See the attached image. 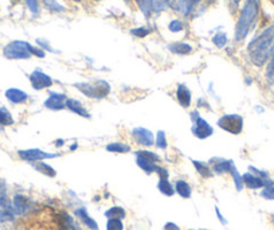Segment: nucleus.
Masks as SVG:
<instances>
[{
  "instance_id": "f257e3e1",
  "label": "nucleus",
  "mask_w": 274,
  "mask_h": 230,
  "mask_svg": "<svg viewBox=\"0 0 274 230\" xmlns=\"http://www.w3.org/2000/svg\"><path fill=\"white\" fill-rule=\"evenodd\" d=\"M247 53L256 66H263L274 53V26H269L254 38L247 47Z\"/></svg>"
},
{
  "instance_id": "f03ea898",
  "label": "nucleus",
  "mask_w": 274,
  "mask_h": 230,
  "mask_svg": "<svg viewBox=\"0 0 274 230\" xmlns=\"http://www.w3.org/2000/svg\"><path fill=\"white\" fill-rule=\"evenodd\" d=\"M258 15V1L257 0H246L245 6L242 8L241 15L237 23V28H235V39L242 40L246 38L249 34L250 28L256 22Z\"/></svg>"
},
{
  "instance_id": "7ed1b4c3",
  "label": "nucleus",
  "mask_w": 274,
  "mask_h": 230,
  "mask_svg": "<svg viewBox=\"0 0 274 230\" xmlns=\"http://www.w3.org/2000/svg\"><path fill=\"white\" fill-rule=\"evenodd\" d=\"M3 54L8 59H28L31 56L45 57V51L34 47L24 40H14L4 47Z\"/></svg>"
},
{
  "instance_id": "20e7f679",
  "label": "nucleus",
  "mask_w": 274,
  "mask_h": 230,
  "mask_svg": "<svg viewBox=\"0 0 274 230\" xmlns=\"http://www.w3.org/2000/svg\"><path fill=\"white\" fill-rule=\"evenodd\" d=\"M31 230H63L62 229L61 218L56 215L53 210L46 209L42 211H38L35 214L34 224L31 226Z\"/></svg>"
},
{
  "instance_id": "39448f33",
  "label": "nucleus",
  "mask_w": 274,
  "mask_h": 230,
  "mask_svg": "<svg viewBox=\"0 0 274 230\" xmlns=\"http://www.w3.org/2000/svg\"><path fill=\"white\" fill-rule=\"evenodd\" d=\"M75 88L90 98H104L110 92V86L105 81H95L94 84H75Z\"/></svg>"
},
{
  "instance_id": "423d86ee",
  "label": "nucleus",
  "mask_w": 274,
  "mask_h": 230,
  "mask_svg": "<svg viewBox=\"0 0 274 230\" xmlns=\"http://www.w3.org/2000/svg\"><path fill=\"white\" fill-rule=\"evenodd\" d=\"M156 162H160V156L155 152L144 151V150L136 152V163L143 171H146V174H152L156 171L159 167Z\"/></svg>"
},
{
  "instance_id": "0eeeda50",
  "label": "nucleus",
  "mask_w": 274,
  "mask_h": 230,
  "mask_svg": "<svg viewBox=\"0 0 274 230\" xmlns=\"http://www.w3.org/2000/svg\"><path fill=\"white\" fill-rule=\"evenodd\" d=\"M218 125L229 134L238 135L243 128V118L239 115H226L219 118Z\"/></svg>"
},
{
  "instance_id": "6e6552de",
  "label": "nucleus",
  "mask_w": 274,
  "mask_h": 230,
  "mask_svg": "<svg viewBox=\"0 0 274 230\" xmlns=\"http://www.w3.org/2000/svg\"><path fill=\"white\" fill-rule=\"evenodd\" d=\"M19 157L24 160V162H42L43 159H51V157H56L58 153H49V152L42 151L38 148H33V150H19L18 151Z\"/></svg>"
},
{
  "instance_id": "1a4fd4ad",
  "label": "nucleus",
  "mask_w": 274,
  "mask_h": 230,
  "mask_svg": "<svg viewBox=\"0 0 274 230\" xmlns=\"http://www.w3.org/2000/svg\"><path fill=\"white\" fill-rule=\"evenodd\" d=\"M192 121H194V127H192V132L196 137L199 139H207L210 136L213 135L214 129L208 125V123L206 120H203L201 117L198 116V113H192Z\"/></svg>"
},
{
  "instance_id": "9d476101",
  "label": "nucleus",
  "mask_w": 274,
  "mask_h": 230,
  "mask_svg": "<svg viewBox=\"0 0 274 230\" xmlns=\"http://www.w3.org/2000/svg\"><path fill=\"white\" fill-rule=\"evenodd\" d=\"M30 82L33 85V88L35 90H40V89H46L53 85V79L45 74L40 70H35L33 73L30 74Z\"/></svg>"
},
{
  "instance_id": "9b49d317",
  "label": "nucleus",
  "mask_w": 274,
  "mask_h": 230,
  "mask_svg": "<svg viewBox=\"0 0 274 230\" xmlns=\"http://www.w3.org/2000/svg\"><path fill=\"white\" fill-rule=\"evenodd\" d=\"M132 135H133L134 140L137 141L139 144H141V146L151 147L155 143L152 132L146 128H134L132 131Z\"/></svg>"
},
{
  "instance_id": "f8f14e48",
  "label": "nucleus",
  "mask_w": 274,
  "mask_h": 230,
  "mask_svg": "<svg viewBox=\"0 0 274 230\" xmlns=\"http://www.w3.org/2000/svg\"><path fill=\"white\" fill-rule=\"evenodd\" d=\"M242 180H243V185H246L249 189H261V187H269V186H273V182L270 180H265L259 176H256V175L250 174V172H246V174L242 176Z\"/></svg>"
},
{
  "instance_id": "ddd939ff",
  "label": "nucleus",
  "mask_w": 274,
  "mask_h": 230,
  "mask_svg": "<svg viewBox=\"0 0 274 230\" xmlns=\"http://www.w3.org/2000/svg\"><path fill=\"white\" fill-rule=\"evenodd\" d=\"M66 96L59 93H51L50 97L45 101V107L51 111H61L66 108Z\"/></svg>"
},
{
  "instance_id": "4468645a",
  "label": "nucleus",
  "mask_w": 274,
  "mask_h": 230,
  "mask_svg": "<svg viewBox=\"0 0 274 230\" xmlns=\"http://www.w3.org/2000/svg\"><path fill=\"white\" fill-rule=\"evenodd\" d=\"M12 209L17 214H24L30 209V201L22 194H17L14 196V202H12Z\"/></svg>"
},
{
  "instance_id": "2eb2a0df",
  "label": "nucleus",
  "mask_w": 274,
  "mask_h": 230,
  "mask_svg": "<svg viewBox=\"0 0 274 230\" xmlns=\"http://www.w3.org/2000/svg\"><path fill=\"white\" fill-rule=\"evenodd\" d=\"M211 164H213V170L217 172V174H226V172H230L231 169L234 167V163L233 160H224V159H214L211 160Z\"/></svg>"
},
{
  "instance_id": "dca6fc26",
  "label": "nucleus",
  "mask_w": 274,
  "mask_h": 230,
  "mask_svg": "<svg viewBox=\"0 0 274 230\" xmlns=\"http://www.w3.org/2000/svg\"><path fill=\"white\" fill-rule=\"evenodd\" d=\"M6 97L8 101L12 104H23L27 101V93H24L23 90L17 89V88H11L6 92Z\"/></svg>"
},
{
  "instance_id": "f3484780",
  "label": "nucleus",
  "mask_w": 274,
  "mask_h": 230,
  "mask_svg": "<svg viewBox=\"0 0 274 230\" xmlns=\"http://www.w3.org/2000/svg\"><path fill=\"white\" fill-rule=\"evenodd\" d=\"M66 108L69 111L77 113L78 116H82V117L85 118H90V115L88 113V111L85 109L84 105H82L79 101H77V100H74V98H67Z\"/></svg>"
},
{
  "instance_id": "a211bd4d",
  "label": "nucleus",
  "mask_w": 274,
  "mask_h": 230,
  "mask_svg": "<svg viewBox=\"0 0 274 230\" xmlns=\"http://www.w3.org/2000/svg\"><path fill=\"white\" fill-rule=\"evenodd\" d=\"M176 97H178V101L183 108H188L191 105V92L185 85H179L178 92H176Z\"/></svg>"
},
{
  "instance_id": "6ab92c4d",
  "label": "nucleus",
  "mask_w": 274,
  "mask_h": 230,
  "mask_svg": "<svg viewBox=\"0 0 274 230\" xmlns=\"http://www.w3.org/2000/svg\"><path fill=\"white\" fill-rule=\"evenodd\" d=\"M75 215H77V217L84 222L85 226H88L90 230H98V225H97V222L90 217L85 208L77 209V210H75Z\"/></svg>"
},
{
  "instance_id": "aec40b11",
  "label": "nucleus",
  "mask_w": 274,
  "mask_h": 230,
  "mask_svg": "<svg viewBox=\"0 0 274 230\" xmlns=\"http://www.w3.org/2000/svg\"><path fill=\"white\" fill-rule=\"evenodd\" d=\"M198 1L199 0H176L174 7H176L183 15H190L194 10V7L198 4Z\"/></svg>"
},
{
  "instance_id": "412c9836",
  "label": "nucleus",
  "mask_w": 274,
  "mask_h": 230,
  "mask_svg": "<svg viewBox=\"0 0 274 230\" xmlns=\"http://www.w3.org/2000/svg\"><path fill=\"white\" fill-rule=\"evenodd\" d=\"M194 166H195L196 171L203 176V178H211L213 176V171L210 169L207 163L204 162H199V160H192Z\"/></svg>"
},
{
  "instance_id": "4be33fe9",
  "label": "nucleus",
  "mask_w": 274,
  "mask_h": 230,
  "mask_svg": "<svg viewBox=\"0 0 274 230\" xmlns=\"http://www.w3.org/2000/svg\"><path fill=\"white\" fill-rule=\"evenodd\" d=\"M175 191H176L182 198H190L191 196V187L184 180H178V182H176Z\"/></svg>"
},
{
  "instance_id": "5701e85b",
  "label": "nucleus",
  "mask_w": 274,
  "mask_h": 230,
  "mask_svg": "<svg viewBox=\"0 0 274 230\" xmlns=\"http://www.w3.org/2000/svg\"><path fill=\"white\" fill-rule=\"evenodd\" d=\"M59 218H61L62 229L63 230H79L78 228H77V225L74 224L73 218L67 213L59 214Z\"/></svg>"
},
{
  "instance_id": "b1692460",
  "label": "nucleus",
  "mask_w": 274,
  "mask_h": 230,
  "mask_svg": "<svg viewBox=\"0 0 274 230\" xmlns=\"http://www.w3.org/2000/svg\"><path fill=\"white\" fill-rule=\"evenodd\" d=\"M169 50L175 53V54H180V56H185V54H190L192 51V47L187 43H174V45L169 46Z\"/></svg>"
},
{
  "instance_id": "393cba45",
  "label": "nucleus",
  "mask_w": 274,
  "mask_h": 230,
  "mask_svg": "<svg viewBox=\"0 0 274 230\" xmlns=\"http://www.w3.org/2000/svg\"><path fill=\"white\" fill-rule=\"evenodd\" d=\"M125 210L123 208H120V206H114V208H110L108 211H105V217L108 219L110 218H117V219H124L125 218Z\"/></svg>"
},
{
  "instance_id": "a878e982",
  "label": "nucleus",
  "mask_w": 274,
  "mask_h": 230,
  "mask_svg": "<svg viewBox=\"0 0 274 230\" xmlns=\"http://www.w3.org/2000/svg\"><path fill=\"white\" fill-rule=\"evenodd\" d=\"M0 124L3 127H8V125L14 124V117L6 107L0 108Z\"/></svg>"
},
{
  "instance_id": "bb28decb",
  "label": "nucleus",
  "mask_w": 274,
  "mask_h": 230,
  "mask_svg": "<svg viewBox=\"0 0 274 230\" xmlns=\"http://www.w3.org/2000/svg\"><path fill=\"white\" fill-rule=\"evenodd\" d=\"M157 187H159L160 192H162V194H164V195L172 196L175 194V189L172 187V185H171V183L168 182V179H160V180H159V185H157Z\"/></svg>"
},
{
  "instance_id": "cd10ccee",
  "label": "nucleus",
  "mask_w": 274,
  "mask_h": 230,
  "mask_svg": "<svg viewBox=\"0 0 274 230\" xmlns=\"http://www.w3.org/2000/svg\"><path fill=\"white\" fill-rule=\"evenodd\" d=\"M35 170L37 171H39V172H42V174H45V175H47V176H55L56 175V172H55V170L53 169L51 166H49V164H46V163H42V162H38L35 166Z\"/></svg>"
},
{
  "instance_id": "c85d7f7f",
  "label": "nucleus",
  "mask_w": 274,
  "mask_h": 230,
  "mask_svg": "<svg viewBox=\"0 0 274 230\" xmlns=\"http://www.w3.org/2000/svg\"><path fill=\"white\" fill-rule=\"evenodd\" d=\"M107 151L125 153V152L130 151V147L128 144H124V143H112V144H108L107 146Z\"/></svg>"
},
{
  "instance_id": "c756f323",
  "label": "nucleus",
  "mask_w": 274,
  "mask_h": 230,
  "mask_svg": "<svg viewBox=\"0 0 274 230\" xmlns=\"http://www.w3.org/2000/svg\"><path fill=\"white\" fill-rule=\"evenodd\" d=\"M0 208H10V199H8V195H7V189L4 182H0Z\"/></svg>"
},
{
  "instance_id": "7c9ffc66",
  "label": "nucleus",
  "mask_w": 274,
  "mask_h": 230,
  "mask_svg": "<svg viewBox=\"0 0 274 230\" xmlns=\"http://www.w3.org/2000/svg\"><path fill=\"white\" fill-rule=\"evenodd\" d=\"M136 1H137V4L140 7L141 11L148 17L151 14L152 8H153V0H136Z\"/></svg>"
},
{
  "instance_id": "2f4dec72",
  "label": "nucleus",
  "mask_w": 274,
  "mask_h": 230,
  "mask_svg": "<svg viewBox=\"0 0 274 230\" xmlns=\"http://www.w3.org/2000/svg\"><path fill=\"white\" fill-rule=\"evenodd\" d=\"M107 230H124V225L121 219L110 218L108 219Z\"/></svg>"
},
{
  "instance_id": "473e14b6",
  "label": "nucleus",
  "mask_w": 274,
  "mask_h": 230,
  "mask_svg": "<svg viewBox=\"0 0 274 230\" xmlns=\"http://www.w3.org/2000/svg\"><path fill=\"white\" fill-rule=\"evenodd\" d=\"M266 79L269 84H274V53L273 56L270 57V62L266 69Z\"/></svg>"
},
{
  "instance_id": "72a5a7b5",
  "label": "nucleus",
  "mask_w": 274,
  "mask_h": 230,
  "mask_svg": "<svg viewBox=\"0 0 274 230\" xmlns=\"http://www.w3.org/2000/svg\"><path fill=\"white\" fill-rule=\"evenodd\" d=\"M231 175H233V178H234V183H235V187H237V190L241 191L242 189H243V180H242V176L239 175V172L237 171V169H235V166L231 169Z\"/></svg>"
},
{
  "instance_id": "f704fd0d",
  "label": "nucleus",
  "mask_w": 274,
  "mask_h": 230,
  "mask_svg": "<svg viewBox=\"0 0 274 230\" xmlns=\"http://www.w3.org/2000/svg\"><path fill=\"white\" fill-rule=\"evenodd\" d=\"M156 146L157 148H160V150H165V148H167V137H165L164 131H159V132H157Z\"/></svg>"
},
{
  "instance_id": "c9c22d12",
  "label": "nucleus",
  "mask_w": 274,
  "mask_h": 230,
  "mask_svg": "<svg viewBox=\"0 0 274 230\" xmlns=\"http://www.w3.org/2000/svg\"><path fill=\"white\" fill-rule=\"evenodd\" d=\"M45 6L50 10V11H63V7L61 4H58L55 0H43Z\"/></svg>"
},
{
  "instance_id": "e433bc0d",
  "label": "nucleus",
  "mask_w": 274,
  "mask_h": 230,
  "mask_svg": "<svg viewBox=\"0 0 274 230\" xmlns=\"http://www.w3.org/2000/svg\"><path fill=\"white\" fill-rule=\"evenodd\" d=\"M213 42L215 43V46H218V47H223L226 45V42H227V38H226V34H217L215 37L213 38Z\"/></svg>"
},
{
  "instance_id": "4c0bfd02",
  "label": "nucleus",
  "mask_w": 274,
  "mask_h": 230,
  "mask_svg": "<svg viewBox=\"0 0 274 230\" xmlns=\"http://www.w3.org/2000/svg\"><path fill=\"white\" fill-rule=\"evenodd\" d=\"M26 3H27L30 11L33 12V14H38V11H39V3H38V0H26Z\"/></svg>"
},
{
  "instance_id": "58836bf2",
  "label": "nucleus",
  "mask_w": 274,
  "mask_h": 230,
  "mask_svg": "<svg viewBox=\"0 0 274 230\" xmlns=\"http://www.w3.org/2000/svg\"><path fill=\"white\" fill-rule=\"evenodd\" d=\"M169 30L172 33H178L180 30H183V23L180 22V20H174V22L169 23Z\"/></svg>"
},
{
  "instance_id": "ea45409f",
  "label": "nucleus",
  "mask_w": 274,
  "mask_h": 230,
  "mask_svg": "<svg viewBox=\"0 0 274 230\" xmlns=\"http://www.w3.org/2000/svg\"><path fill=\"white\" fill-rule=\"evenodd\" d=\"M262 196L266 199H274V186H269L262 191Z\"/></svg>"
},
{
  "instance_id": "a19ab883",
  "label": "nucleus",
  "mask_w": 274,
  "mask_h": 230,
  "mask_svg": "<svg viewBox=\"0 0 274 230\" xmlns=\"http://www.w3.org/2000/svg\"><path fill=\"white\" fill-rule=\"evenodd\" d=\"M226 1H227V6H229L230 11L235 12L237 11V8L239 7V3H241L242 0H226Z\"/></svg>"
},
{
  "instance_id": "79ce46f5",
  "label": "nucleus",
  "mask_w": 274,
  "mask_h": 230,
  "mask_svg": "<svg viewBox=\"0 0 274 230\" xmlns=\"http://www.w3.org/2000/svg\"><path fill=\"white\" fill-rule=\"evenodd\" d=\"M156 172L159 174V178L160 179H168V171L163 167H157Z\"/></svg>"
},
{
  "instance_id": "37998d69",
  "label": "nucleus",
  "mask_w": 274,
  "mask_h": 230,
  "mask_svg": "<svg viewBox=\"0 0 274 230\" xmlns=\"http://www.w3.org/2000/svg\"><path fill=\"white\" fill-rule=\"evenodd\" d=\"M132 34L137 35V37H146L148 34V30H146V28H137V30H132Z\"/></svg>"
},
{
  "instance_id": "c03bdc74",
  "label": "nucleus",
  "mask_w": 274,
  "mask_h": 230,
  "mask_svg": "<svg viewBox=\"0 0 274 230\" xmlns=\"http://www.w3.org/2000/svg\"><path fill=\"white\" fill-rule=\"evenodd\" d=\"M164 230H180V229L179 226L175 225L174 222H168V224H165V226H164Z\"/></svg>"
},
{
  "instance_id": "a18cd8bd",
  "label": "nucleus",
  "mask_w": 274,
  "mask_h": 230,
  "mask_svg": "<svg viewBox=\"0 0 274 230\" xmlns=\"http://www.w3.org/2000/svg\"><path fill=\"white\" fill-rule=\"evenodd\" d=\"M215 210H217V214H218V218L220 219V222H222V224H224V225L227 224V221H226V219H224L223 217H222V214H220V211H219V209L217 208V209H215Z\"/></svg>"
},
{
  "instance_id": "49530a36",
  "label": "nucleus",
  "mask_w": 274,
  "mask_h": 230,
  "mask_svg": "<svg viewBox=\"0 0 274 230\" xmlns=\"http://www.w3.org/2000/svg\"><path fill=\"white\" fill-rule=\"evenodd\" d=\"M125 1H127V3H130V0H125Z\"/></svg>"
},
{
  "instance_id": "de8ad7c7",
  "label": "nucleus",
  "mask_w": 274,
  "mask_h": 230,
  "mask_svg": "<svg viewBox=\"0 0 274 230\" xmlns=\"http://www.w3.org/2000/svg\"><path fill=\"white\" fill-rule=\"evenodd\" d=\"M74 1H82V0H74Z\"/></svg>"
},
{
  "instance_id": "09e8293b",
  "label": "nucleus",
  "mask_w": 274,
  "mask_h": 230,
  "mask_svg": "<svg viewBox=\"0 0 274 230\" xmlns=\"http://www.w3.org/2000/svg\"><path fill=\"white\" fill-rule=\"evenodd\" d=\"M270 1H272V3H273V4H274V0H270Z\"/></svg>"
},
{
  "instance_id": "8fccbe9b",
  "label": "nucleus",
  "mask_w": 274,
  "mask_h": 230,
  "mask_svg": "<svg viewBox=\"0 0 274 230\" xmlns=\"http://www.w3.org/2000/svg\"><path fill=\"white\" fill-rule=\"evenodd\" d=\"M273 219H274V218H273Z\"/></svg>"
}]
</instances>
